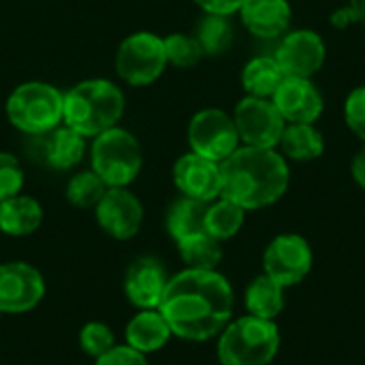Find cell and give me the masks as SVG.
I'll return each mask as SVG.
<instances>
[{
    "label": "cell",
    "instance_id": "6da1fadb",
    "mask_svg": "<svg viewBox=\"0 0 365 365\" xmlns=\"http://www.w3.org/2000/svg\"><path fill=\"white\" fill-rule=\"evenodd\" d=\"M171 334L186 342L216 340L233 319L235 293L218 269H188L169 276L158 306Z\"/></svg>",
    "mask_w": 365,
    "mask_h": 365
},
{
    "label": "cell",
    "instance_id": "7a4b0ae2",
    "mask_svg": "<svg viewBox=\"0 0 365 365\" xmlns=\"http://www.w3.org/2000/svg\"><path fill=\"white\" fill-rule=\"evenodd\" d=\"M291 184L287 158L278 148L240 145L220 163V197L246 212L278 203Z\"/></svg>",
    "mask_w": 365,
    "mask_h": 365
},
{
    "label": "cell",
    "instance_id": "3957f363",
    "mask_svg": "<svg viewBox=\"0 0 365 365\" xmlns=\"http://www.w3.org/2000/svg\"><path fill=\"white\" fill-rule=\"evenodd\" d=\"M124 92L109 79H83L64 92L62 124L71 126L86 139L120 126L124 115Z\"/></svg>",
    "mask_w": 365,
    "mask_h": 365
},
{
    "label": "cell",
    "instance_id": "277c9868",
    "mask_svg": "<svg viewBox=\"0 0 365 365\" xmlns=\"http://www.w3.org/2000/svg\"><path fill=\"white\" fill-rule=\"evenodd\" d=\"M282 336L276 321L252 314L231 319L216 338L220 365H272L280 353Z\"/></svg>",
    "mask_w": 365,
    "mask_h": 365
},
{
    "label": "cell",
    "instance_id": "5b68a950",
    "mask_svg": "<svg viewBox=\"0 0 365 365\" xmlns=\"http://www.w3.org/2000/svg\"><path fill=\"white\" fill-rule=\"evenodd\" d=\"M6 120L26 137L43 135L62 124L64 92L47 81L19 83L4 103Z\"/></svg>",
    "mask_w": 365,
    "mask_h": 365
},
{
    "label": "cell",
    "instance_id": "8992f818",
    "mask_svg": "<svg viewBox=\"0 0 365 365\" xmlns=\"http://www.w3.org/2000/svg\"><path fill=\"white\" fill-rule=\"evenodd\" d=\"M143 167V150L139 139L122 128L113 126L92 139L90 169L107 184V188H128Z\"/></svg>",
    "mask_w": 365,
    "mask_h": 365
},
{
    "label": "cell",
    "instance_id": "52a82bcc",
    "mask_svg": "<svg viewBox=\"0 0 365 365\" xmlns=\"http://www.w3.org/2000/svg\"><path fill=\"white\" fill-rule=\"evenodd\" d=\"M167 64L163 36L148 30L128 34L115 51V73L133 88L154 83L165 73Z\"/></svg>",
    "mask_w": 365,
    "mask_h": 365
},
{
    "label": "cell",
    "instance_id": "ba28073f",
    "mask_svg": "<svg viewBox=\"0 0 365 365\" xmlns=\"http://www.w3.org/2000/svg\"><path fill=\"white\" fill-rule=\"evenodd\" d=\"M312 265V246L299 233H280L265 246L263 274L274 278L284 289L302 284L310 276Z\"/></svg>",
    "mask_w": 365,
    "mask_h": 365
},
{
    "label": "cell",
    "instance_id": "9c48e42d",
    "mask_svg": "<svg viewBox=\"0 0 365 365\" xmlns=\"http://www.w3.org/2000/svg\"><path fill=\"white\" fill-rule=\"evenodd\" d=\"M188 145L190 152L222 163L242 145L233 115L216 107L197 111L188 122Z\"/></svg>",
    "mask_w": 365,
    "mask_h": 365
},
{
    "label": "cell",
    "instance_id": "30bf717a",
    "mask_svg": "<svg viewBox=\"0 0 365 365\" xmlns=\"http://www.w3.org/2000/svg\"><path fill=\"white\" fill-rule=\"evenodd\" d=\"M233 122L242 145L252 148H278L287 126L272 98H257L248 94L235 105Z\"/></svg>",
    "mask_w": 365,
    "mask_h": 365
},
{
    "label": "cell",
    "instance_id": "8fae6325",
    "mask_svg": "<svg viewBox=\"0 0 365 365\" xmlns=\"http://www.w3.org/2000/svg\"><path fill=\"white\" fill-rule=\"evenodd\" d=\"M45 297L43 274L24 261L0 263V312L24 314L36 308Z\"/></svg>",
    "mask_w": 365,
    "mask_h": 365
},
{
    "label": "cell",
    "instance_id": "7c38bea8",
    "mask_svg": "<svg viewBox=\"0 0 365 365\" xmlns=\"http://www.w3.org/2000/svg\"><path fill=\"white\" fill-rule=\"evenodd\" d=\"M143 203L128 188H107L94 207L96 225L113 240H133L143 225Z\"/></svg>",
    "mask_w": 365,
    "mask_h": 365
},
{
    "label": "cell",
    "instance_id": "4fadbf2b",
    "mask_svg": "<svg viewBox=\"0 0 365 365\" xmlns=\"http://www.w3.org/2000/svg\"><path fill=\"white\" fill-rule=\"evenodd\" d=\"M274 58L280 64L284 77L312 79L327 60V45L319 32L299 28L284 34Z\"/></svg>",
    "mask_w": 365,
    "mask_h": 365
},
{
    "label": "cell",
    "instance_id": "5bb4252c",
    "mask_svg": "<svg viewBox=\"0 0 365 365\" xmlns=\"http://www.w3.org/2000/svg\"><path fill=\"white\" fill-rule=\"evenodd\" d=\"M86 137L66 124L56 126L49 133L28 137V154L38 165L53 171L75 169L86 156Z\"/></svg>",
    "mask_w": 365,
    "mask_h": 365
},
{
    "label": "cell",
    "instance_id": "9a60e30c",
    "mask_svg": "<svg viewBox=\"0 0 365 365\" xmlns=\"http://www.w3.org/2000/svg\"><path fill=\"white\" fill-rule=\"evenodd\" d=\"M272 101L287 124H314L325 109L321 90L304 77H284Z\"/></svg>",
    "mask_w": 365,
    "mask_h": 365
},
{
    "label": "cell",
    "instance_id": "2e32d148",
    "mask_svg": "<svg viewBox=\"0 0 365 365\" xmlns=\"http://www.w3.org/2000/svg\"><path fill=\"white\" fill-rule=\"evenodd\" d=\"M173 182L182 197L210 203L220 197V163L188 152L175 160Z\"/></svg>",
    "mask_w": 365,
    "mask_h": 365
},
{
    "label": "cell",
    "instance_id": "e0dca14e",
    "mask_svg": "<svg viewBox=\"0 0 365 365\" xmlns=\"http://www.w3.org/2000/svg\"><path fill=\"white\" fill-rule=\"evenodd\" d=\"M169 282L165 265L154 257H139L130 263L124 276V295L139 310H152L160 306Z\"/></svg>",
    "mask_w": 365,
    "mask_h": 365
},
{
    "label": "cell",
    "instance_id": "ac0fdd59",
    "mask_svg": "<svg viewBox=\"0 0 365 365\" xmlns=\"http://www.w3.org/2000/svg\"><path fill=\"white\" fill-rule=\"evenodd\" d=\"M237 13L244 28L259 38L287 34L293 17L289 0H244Z\"/></svg>",
    "mask_w": 365,
    "mask_h": 365
},
{
    "label": "cell",
    "instance_id": "d6986e66",
    "mask_svg": "<svg viewBox=\"0 0 365 365\" xmlns=\"http://www.w3.org/2000/svg\"><path fill=\"white\" fill-rule=\"evenodd\" d=\"M126 344L143 355L158 353L171 340V327L158 308L139 310L126 325Z\"/></svg>",
    "mask_w": 365,
    "mask_h": 365
},
{
    "label": "cell",
    "instance_id": "ffe728a7",
    "mask_svg": "<svg viewBox=\"0 0 365 365\" xmlns=\"http://www.w3.org/2000/svg\"><path fill=\"white\" fill-rule=\"evenodd\" d=\"M43 225V207L34 197L15 195L0 203V233L9 237H26Z\"/></svg>",
    "mask_w": 365,
    "mask_h": 365
},
{
    "label": "cell",
    "instance_id": "44dd1931",
    "mask_svg": "<svg viewBox=\"0 0 365 365\" xmlns=\"http://www.w3.org/2000/svg\"><path fill=\"white\" fill-rule=\"evenodd\" d=\"M284 287H280L274 278L267 274H259L252 278V282L244 291V306L248 314L265 319V321H276L282 310H284Z\"/></svg>",
    "mask_w": 365,
    "mask_h": 365
},
{
    "label": "cell",
    "instance_id": "7402d4cb",
    "mask_svg": "<svg viewBox=\"0 0 365 365\" xmlns=\"http://www.w3.org/2000/svg\"><path fill=\"white\" fill-rule=\"evenodd\" d=\"M278 148L287 160L310 163L323 156L325 139L314 124H287Z\"/></svg>",
    "mask_w": 365,
    "mask_h": 365
},
{
    "label": "cell",
    "instance_id": "603a6c76",
    "mask_svg": "<svg viewBox=\"0 0 365 365\" xmlns=\"http://www.w3.org/2000/svg\"><path fill=\"white\" fill-rule=\"evenodd\" d=\"M282 81L284 73L274 56H257L242 68V88L248 96L272 98Z\"/></svg>",
    "mask_w": 365,
    "mask_h": 365
},
{
    "label": "cell",
    "instance_id": "cb8c5ba5",
    "mask_svg": "<svg viewBox=\"0 0 365 365\" xmlns=\"http://www.w3.org/2000/svg\"><path fill=\"white\" fill-rule=\"evenodd\" d=\"M205 210L207 203L190 199V197H180L175 199L167 214H165V229L169 233V237L178 244L180 240L201 233L203 229V220H205Z\"/></svg>",
    "mask_w": 365,
    "mask_h": 365
},
{
    "label": "cell",
    "instance_id": "d4e9b609",
    "mask_svg": "<svg viewBox=\"0 0 365 365\" xmlns=\"http://www.w3.org/2000/svg\"><path fill=\"white\" fill-rule=\"evenodd\" d=\"M246 214L248 212L244 207H240L237 203H233L225 197H218L207 203L203 229L207 235H212L214 240H218L222 244L227 240H233L242 231V227L246 222Z\"/></svg>",
    "mask_w": 365,
    "mask_h": 365
},
{
    "label": "cell",
    "instance_id": "484cf974",
    "mask_svg": "<svg viewBox=\"0 0 365 365\" xmlns=\"http://www.w3.org/2000/svg\"><path fill=\"white\" fill-rule=\"evenodd\" d=\"M178 252L188 269H218L222 261V244L205 231L180 240Z\"/></svg>",
    "mask_w": 365,
    "mask_h": 365
},
{
    "label": "cell",
    "instance_id": "4316f807",
    "mask_svg": "<svg viewBox=\"0 0 365 365\" xmlns=\"http://www.w3.org/2000/svg\"><path fill=\"white\" fill-rule=\"evenodd\" d=\"M195 36L201 43V49L205 56L225 53L233 45V38H235V26L231 21V15L203 13V17L197 24Z\"/></svg>",
    "mask_w": 365,
    "mask_h": 365
},
{
    "label": "cell",
    "instance_id": "83f0119b",
    "mask_svg": "<svg viewBox=\"0 0 365 365\" xmlns=\"http://www.w3.org/2000/svg\"><path fill=\"white\" fill-rule=\"evenodd\" d=\"M105 192H107V184L92 169L73 173L64 190L66 201L79 210H94Z\"/></svg>",
    "mask_w": 365,
    "mask_h": 365
},
{
    "label": "cell",
    "instance_id": "f1b7e54d",
    "mask_svg": "<svg viewBox=\"0 0 365 365\" xmlns=\"http://www.w3.org/2000/svg\"><path fill=\"white\" fill-rule=\"evenodd\" d=\"M163 43H165L167 62L171 66H175V68H192L205 56L203 49H201V43L197 41L195 34L173 32V34L165 36Z\"/></svg>",
    "mask_w": 365,
    "mask_h": 365
},
{
    "label": "cell",
    "instance_id": "f546056e",
    "mask_svg": "<svg viewBox=\"0 0 365 365\" xmlns=\"http://www.w3.org/2000/svg\"><path fill=\"white\" fill-rule=\"evenodd\" d=\"M113 346H115V336H113V329L107 323L90 321V323H86L81 327V331H79V349L88 357L98 359L107 351H111Z\"/></svg>",
    "mask_w": 365,
    "mask_h": 365
},
{
    "label": "cell",
    "instance_id": "4dcf8cb0",
    "mask_svg": "<svg viewBox=\"0 0 365 365\" xmlns=\"http://www.w3.org/2000/svg\"><path fill=\"white\" fill-rule=\"evenodd\" d=\"M26 175L21 163L11 152H0V203L19 195L24 188Z\"/></svg>",
    "mask_w": 365,
    "mask_h": 365
},
{
    "label": "cell",
    "instance_id": "1f68e13d",
    "mask_svg": "<svg viewBox=\"0 0 365 365\" xmlns=\"http://www.w3.org/2000/svg\"><path fill=\"white\" fill-rule=\"evenodd\" d=\"M344 122L361 141H365V86L355 88L344 101Z\"/></svg>",
    "mask_w": 365,
    "mask_h": 365
},
{
    "label": "cell",
    "instance_id": "d6a6232c",
    "mask_svg": "<svg viewBox=\"0 0 365 365\" xmlns=\"http://www.w3.org/2000/svg\"><path fill=\"white\" fill-rule=\"evenodd\" d=\"M94 365H150L148 355L130 349L128 344H115L111 351H107L103 357L94 359Z\"/></svg>",
    "mask_w": 365,
    "mask_h": 365
},
{
    "label": "cell",
    "instance_id": "836d02e7",
    "mask_svg": "<svg viewBox=\"0 0 365 365\" xmlns=\"http://www.w3.org/2000/svg\"><path fill=\"white\" fill-rule=\"evenodd\" d=\"M195 4L203 13H214V15H233L240 11L244 0H195Z\"/></svg>",
    "mask_w": 365,
    "mask_h": 365
},
{
    "label": "cell",
    "instance_id": "e575fe53",
    "mask_svg": "<svg viewBox=\"0 0 365 365\" xmlns=\"http://www.w3.org/2000/svg\"><path fill=\"white\" fill-rule=\"evenodd\" d=\"M359 19H361V6L359 4H346V6L338 9L331 15V26L344 30V28L353 26L355 21H359Z\"/></svg>",
    "mask_w": 365,
    "mask_h": 365
},
{
    "label": "cell",
    "instance_id": "d590c367",
    "mask_svg": "<svg viewBox=\"0 0 365 365\" xmlns=\"http://www.w3.org/2000/svg\"><path fill=\"white\" fill-rule=\"evenodd\" d=\"M351 175H353L355 184L365 190V145L355 154V158L351 163Z\"/></svg>",
    "mask_w": 365,
    "mask_h": 365
},
{
    "label": "cell",
    "instance_id": "8d00e7d4",
    "mask_svg": "<svg viewBox=\"0 0 365 365\" xmlns=\"http://www.w3.org/2000/svg\"><path fill=\"white\" fill-rule=\"evenodd\" d=\"M359 6H361V19L365 21V0H361V2H359Z\"/></svg>",
    "mask_w": 365,
    "mask_h": 365
},
{
    "label": "cell",
    "instance_id": "74e56055",
    "mask_svg": "<svg viewBox=\"0 0 365 365\" xmlns=\"http://www.w3.org/2000/svg\"><path fill=\"white\" fill-rule=\"evenodd\" d=\"M0 314H2V312H0Z\"/></svg>",
    "mask_w": 365,
    "mask_h": 365
}]
</instances>
